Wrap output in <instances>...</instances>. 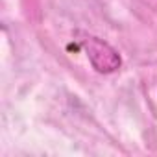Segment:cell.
Wrapping results in <instances>:
<instances>
[{
    "label": "cell",
    "mask_w": 157,
    "mask_h": 157,
    "mask_svg": "<svg viewBox=\"0 0 157 157\" xmlns=\"http://www.w3.org/2000/svg\"><path fill=\"white\" fill-rule=\"evenodd\" d=\"M76 41L85 52H87V57L93 65V68L100 74H111V72H117L122 65V59L118 56V52L109 44L105 43L104 39L96 37V35H91V33H83V32H78L76 33Z\"/></svg>",
    "instance_id": "cell-1"
}]
</instances>
